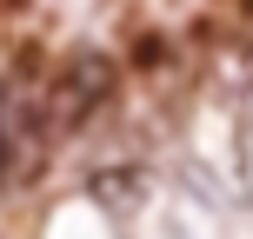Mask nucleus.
Instances as JSON below:
<instances>
[{
  "mask_svg": "<svg viewBox=\"0 0 253 239\" xmlns=\"http://www.w3.org/2000/svg\"><path fill=\"white\" fill-rule=\"evenodd\" d=\"M114 93V73H107V60H93V53H80L74 67L60 73V87H53V113L60 120H87L93 106Z\"/></svg>",
  "mask_w": 253,
  "mask_h": 239,
  "instance_id": "f257e3e1",
  "label": "nucleus"
}]
</instances>
